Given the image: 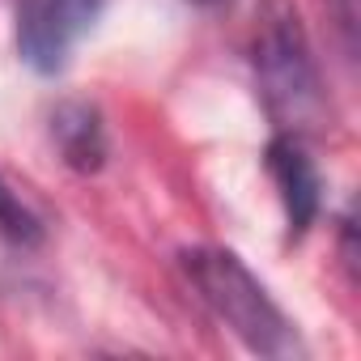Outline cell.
<instances>
[{
	"instance_id": "1",
	"label": "cell",
	"mask_w": 361,
	"mask_h": 361,
	"mask_svg": "<svg viewBox=\"0 0 361 361\" xmlns=\"http://www.w3.org/2000/svg\"><path fill=\"white\" fill-rule=\"evenodd\" d=\"M251 68L255 90L272 123L289 136L314 132L327 119L323 73L293 0H259L251 26Z\"/></svg>"
},
{
	"instance_id": "2",
	"label": "cell",
	"mask_w": 361,
	"mask_h": 361,
	"mask_svg": "<svg viewBox=\"0 0 361 361\" xmlns=\"http://www.w3.org/2000/svg\"><path fill=\"white\" fill-rule=\"evenodd\" d=\"M192 293L209 306V314L230 327L251 353L259 357H302L298 323L276 306V298L264 289V281L226 247H188L178 251Z\"/></svg>"
},
{
	"instance_id": "3",
	"label": "cell",
	"mask_w": 361,
	"mask_h": 361,
	"mask_svg": "<svg viewBox=\"0 0 361 361\" xmlns=\"http://www.w3.org/2000/svg\"><path fill=\"white\" fill-rule=\"evenodd\" d=\"M102 5L106 0H18V56L43 77L60 73Z\"/></svg>"
},
{
	"instance_id": "4",
	"label": "cell",
	"mask_w": 361,
	"mask_h": 361,
	"mask_svg": "<svg viewBox=\"0 0 361 361\" xmlns=\"http://www.w3.org/2000/svg\"><path fill=\"white\" fill-rule=\"evenodd\" d=\"M264 166L272 174V183L281 192V204H285V221H289V234H306L323 209V178H319V166L310 161V153L302 149V136H272L268 149H264Z\"/></svg>"
},
{
	"instance_id": "5",
	"label": "cell",
	"mask_w": 361,
	"mask_h": 361,
	"mask_svg": "<svg viewBox=\"0 0 361 361\" xmlns=\"http://www.w3.org/2000/svg\"><path fill=\"white\" fill-rule=\"evenodd\" d=\"M51 140H56L64 166L77 170V174H94V170L106 166V153H111L106 119L85 98H68L51 111Z\"/></svg>"
},
{
	"instance_id": "6",
	"label": "cell",
	"mask_w": 361,
	"mask_h": 361,
	"mask_svg": "<svg viewBox=\"0 0 361 361\" xmlns=\"http://www.w3.org/2000/svg\"><path fill=\"white\" fill-rule=\"evenodd\" d=\"M43 217L22 200V192L0 174V238H9L13 247H39L43 243Z\"/></svg>"
},
{
	"instance_id": "7",
	"label": "cell",
	"mask_w": 361,
	"mask_h": 361,
	"mask_svg": "<svg viewBox=\"0 0 361 361\" xmlns=\"http://www.w3.org/2000/svg\"><path fill=\"white\" fill-rule=\"evenodd\" d=\"M327 5V18H331V26H336V35H340V47H344V56L353 60L357 56V0H323Z\"/></svg>"
}]
</instances>
